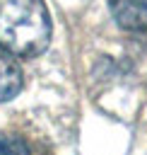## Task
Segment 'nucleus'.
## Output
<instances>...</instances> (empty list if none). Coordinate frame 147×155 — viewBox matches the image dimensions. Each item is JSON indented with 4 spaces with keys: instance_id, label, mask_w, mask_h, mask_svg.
Here are the masks:
<instances>
[{
    "instance_id": "4",
    "label": "nucleus",
    "mask_w": 147,
    "mask_h": 155,
    "mask_svg": "<svg viewBox=\"0 0 147 155\" xmlns=\"http://www.w3.org/2000/svg\"><path fill=\"white\" fill-rule=\"evenodd\" d=\"M0 155H29V148L10 133H0Z\"/></svg>"
},
{
    "instance_id": "2",
    "label": "nucleus",
    "mask_w": 147,
    "mask_h": 155,
    "mask_svg": "<svg viewBox=\"0 0 147 155\" xmlns=\"http://www.w3.org/2000/svg\"><path fill=\"white\" fill-rule=\"evenodd\" d=\"M113 19L125 31H147V0H111Z\"/></svg>"
},
{
    "instance_id": "3",
    "label": "nucleus",
    "mask_w": 147,
    "mask_h": 155,
    "mask_svg": "<svg viewBox=\"0 0 147 155\" xmlns=\"http://www.w3.org/2000/svg\"><path fill=\"white\" fill-rule=\"evenodd\" d=\"M22 85H24V75H22L17 58L0 46V102L17 97Z\"/></svg>"
},
{
    "instance_id": "1",
    "label": "nucleus",
    "mask_w": 147,
    "mask_h": 155,
    "mask_svg": "<svg viewBox=\"0 0 147 155\" xmlns=\"http://www.w3.org/2000/svg\"><path fill=\"white\" fill-rule=\"evenodd\" d=\"M51 41V15L43 0H0V46L14 58H34Z\"/></svg>"
}]
</instances>
